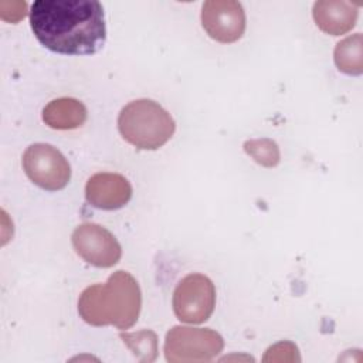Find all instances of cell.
<instances>
[{
	"instance_id": "6da1fadb",
	"label": "cell",
	"mask_w": 363,
	"mask_h": 363,
	"mask_svg": "<svg viewBox=\"0 0 363 363\" xmlns=\"http://www.w3.org/2000/svg\"><path fill=\"white\" fill-rule=\"evenodd\" d=\"M30 26L35 38L58 54H95L106 40L104 7L94 0H35Z\"/></svg>"
},
{
	"instance_id": "7a4b0ae2",
	"label": "cell",
	"mask_w": 363,
	"mask_h": 363,
	"mask_svg": "<svg viewBox=\"0 0 363 363\" xmlns=\"http://www.w3.org/2000/svg\"><path fill=\"white\" fill-rule=\"evenodd\" d=\"M140 306L139 284L126 271H116L105 284L85 288L78 299L79 316L86 323L92 326L113 325L121 330L136 323Z\"/></svg>"
},
{
	"instance_id": "3957f363",
	"label": "cell",
	"mask_w": 363,
	"mask_h": 363,
	"mask_svg": "<svg viewBox=\"0 0 363 363\" xmlns=\"http://www.w3.org/2000/svg\"><path fill=\"white\" fill-rule=\"evenodd\" d=\"M122 138L138 149L155 150L174 133L176 123L170 113L152 99H136L122 108L118 116Z\"/></svg>"
},
{
	"instance_id": "277c9868",
	"label": "cell",
	"mask_w": 363,
	"mask_h": 363,
	"mask_svg": "<svg viewBox=\"0 0 363 363\" xmlns=\"http://www.w3.org/2000/svg\"><path fill=\"white\" fill-rule=\"evenodd\" d=\"M224 347L223 337L211 329L173 326L164 340V356L170 363L210 362Z\"/></svg>"
},
{
	"instance_id": "5b68a950",
	"label": "cell",
	"mask_w": 363,
	"mask_h": 363,
	"mask_svg": "<svg viewBox=\"0 0 363 363\" xmlns=\"http://www.w3.org/2000/svg\"><path fill=\"white\" fill-rule=\"evenodd\" d=\"M173 311L184 323L206 322L216 306V288L203 274H189L180 279L173 292Z\"/></svg>"
},
{
	"instance_id": "8992f818",
	"label": "cell",
	"mask_w": 363,
	"mask_h": 363,
	"mask_svg": "<svg viewBox=\"0 0 363 363\" xmlns=\"http://www.w3.org/2000/svg\"><path fill=\"white\" fill-rule=\"evenodd\" d=\"M27 177L38 187L57 191L64 189L71 177V167L64 155L48 143H34L23 155Z\"/></svg>"
},
{
	"instance_id": "52a82bcc",
	"label": "cell",
	"mask_w": 363,
	"mask_h": 363,
	"mask_svg": "<svg viewBox=\"0 0 363 363\" xmlns=\"http://www.w3.org/2000/svg\"><path fill=\"white\" fill-rule=\"evenodd\" d=\"M75 252L98 268L113 267L122 255L118 240L105 227L95 223L79 224L71 235Z\"/></svg>"
},
{
	"instance_id": "ba28073f",
	"label": "cell",
	"mask_w": 363,
	"mask_h": 363,
	"mask_svg": "<svg viewBox=\"0 0 363 363\" xmlns=\"http://www.w3.org/2000/svg\"><path fill=\"white\" fill-rule=\"evenodd\" d=\"M201 24L218 43H234L245 30V13L235 0H208L201 7Z\"/></svg>"
},
{
	"instance_id": "9c48e42d",
	"label": "cell",
	"mask_w": 363,
	"mask_h": 363,
	"mask_svg": "<svg viewBox=\"0 0 363 363\" xmlns=\"http://www.w3.org/2000/svg\"><path fill=\"white\" fill-rule=\"evenodd\" d=\"M85 197L95 208L118 210L130 200L132 186L119 173H95L86 182Z\"/></svg>"
},
{
	"instance_id": "30bf717a",
	"label": "cell",
	"mask_w": 363,
	"mask_h": 363,
	"mask_svg": "<svg viewBox=\"0 0 363 363\" xmlns=\"http://www.w3.org/2000/svg\"><path fill=\"white\" fill-rule=\"evenodd\" d=\"M312 16L323 33L340 35L354 27L357 4L345 0H319L313 4Z\"/></svg>"
},
{
	"instance_id": "8fae6325",
	"label": "cell",
	"mask_w": 363,
	"mask_h": 363,
	"mask_svg": "<svg viewBox=\"0 0 363 363\" xmlns=\"http://www.w3.org/2000/svg\"><path fill=\"white\" fill-rule=\"evenodd\" d=\"M86 119L85 105L75 98H58L43 109V121L52 129L69 130L79 128Z\"/></svg>"
},
{
	"instance_id": "7c38bea8",
	"label": "cell",
	"mask_w": 363,
	"mask_h": 363,
	"mask_svg": "<svg viewBox=\"0 0 363 363\" xmlns=\"http://www.w3.org/2000/svg\"><path fill=\"white\" fill-rule=\"evenodd\" d=\"M335 64L339 71L347 75H360L363 72V38L357 33L336 44L333 52Z\"/></svg>"
},
{
	"instance_id": "4fadbf2b",
	"label": "cell",
	"mask_w": 363,
	"mask_h": 363,
	"mask_svg": "<svg viewBox=\"0 0 363 363\" xmlns=\"http://www.w3.org/2000/svg\"><path fill=\"white\" fill-rule=\"evenodd\" d=\"M121 339L126 343L140 362H153L157 352V337L152 330H140L133 333H121Z\"/></svg>"
},
{
	"instance_id": "5bb4252c",
	"label": "cell",
	"mask_w": 363,
	"mask_h": 363,
	"mask_svg": "<svg viewBox=\"0 0 363 363\" xmlns=\"http://www.w3.org/2000/svg\"><path fill=\"white\" fill-rule=\"evenodd\" d=\"M244 150L258 164L264 167H275L279 163L281 153L278 145L268 138L250 139L244 143Z\"/></svg>"
},
{
	"instance_id": "9a60e30c",
	"label": "cell",
	"mask_w": 363,
	"mask_h": 363,
	"mask_svg": "<svg viewBox=\"0 0 363 363\" xmlns=\"http://www.w3.org/2000/svg\"><path fill=\"white\" fill-rule=\"evenodd\" d=\"M264 362H299L298 347L292 342H279L271 346L264 359Z\"/></svg>"
}]
</instances>
